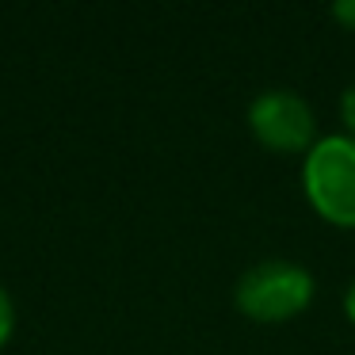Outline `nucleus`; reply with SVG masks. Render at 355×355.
I'll return each mask as SVG.
<instances>
[{
  "instance_id": "obj_1",
  "label": "nucleus",
  "mask_w": 355,
  "mask_h": 355,
  "mask_svg": "<svg viewBox=\"0 0 355 355\" xmlns=\"http://www.w3.org/2000/svg\"><path fill=\"white\" fill-rule=\"evenodd\" d=\"M306 199L329 225L355 230V138L329 134L317 138L302 161Z\"/></svg>"
},
{
  "instance_id": "obj_2",
  "label": "nucleus",
  "mask_w": 355,
  "mask_h": 355,
  "mask_svg": "<svg viewBox=\"0 0 355 355\" xmlns=\"http://www.w3.org/2000/svg\"><path fill=\"white\" fill-rule=\"evenodd\" d=\"M233 302L248 321L279 324L306 313L313 302V275L291 260H260L237 279Z\"/></svg>"
},
{
  "instance_id": "obj_3",
  "label": "nucleus",
  "mask_w": 355,
  "mask_h": 355,
  "mask_svg": "<svg viewBox=\"0 0 355 355\" xmlns=\"http://www.w3.org/2000/svg\"><path fill=\"white\" fill-rule=\"evenodd\" d=\"M248 130L271 153H309L317 141V119L291 88H271L248 103Z\"/></svg>"
},
{
  "instance_id": "obj_4",
  "label": "nucleus",
  "mask_w": 355,
  "mask_h": 355,
  "mask_svg": "<svg viewBox=\"0 0 355 355\" xmlns=\"http://www.w3.org/2000/svg\"><path fill=\"white\" fill-rule=\"evenodd\" d=\"M12 329H16V306H12L8 291H4V286H0V347L8 344Z\"/></svg>"
},
{
  "instance_id": "obj_5",
  "label": "nucleus",
  "mask_w": 355,
  "mask_h": 355,
  "mask_svg": "<svg viewBox=\"0 0 355 355\" xmlns=\"http://www.w3.org/2000/svg\"><path fill=\"white\" fill-rule=\"evenodd\" d=\"M340 123H344L347 134L355 138V85H347L344 96H340Z\"/></svg>"
},
{
  "instance_id": "obj_6",
  "label": "nucleus",
  "mask_w": 355,
  "mask_h": 355,
  "mask_svg": "<svg viewBox=\"0 0 355 355\" xmlns=\"http://www.w3.org/2000/svg\"><path fill=\"white\" fill-rule=\"evenodd\" d=\"M332 16H336V24L344 31H355V0H336L332 4Z\"/></svg>"
},
{
  "instance_id": "obj_7",
  "label": "nucleus",
  "mask_w": 355,
  "mask_h": 355,
  "mask_svg": "<svg viewBox=\"0 0 355 355\" xmlns=\"http://www.w3.org/2000/svg\"><path fill=\"white\" fill-rule=\"evenodd\" d=\"M344 313H347V321L355 324V283L347 286V294H344Z\"/></svg>"
}]
</instances>
